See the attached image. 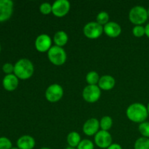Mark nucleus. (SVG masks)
I'll list each match as a JSON object with an SVG mask.
<instances>
[{"label": "nucleus", "mask_w": 149, "mask_h": 149, "mask_svg": "<svg viewBox=\"0 0 149 149\" xmlns=\"http://www.w3.org/2000/svg\"><path fill=\"white\" fill-rule=\"evenodd\" d=\"M126 115L131 122L141 124L146 122L148 116V113L145 105L141 103H134L128 106Z\"/></svg>", "instance_id": "f257e3e1"}, {"label": "nucleus", "mask_w": 149, "mask_h": 149, "mask_svg": "<svg viewBox=\"0 0 149 149\" xmlns=\"http://www.w3.org/2000/svg\"><path fill=\"white\" fill-rule=\"evenodd\" d=\"M34 73V66L30 60L21 58L14 65V74L22 80L30 79Z\"/></svg>", "instance_id": "f03ea898"}, {"label": "nucleus", "mask_w": 149, "mask_h": 149, "mask_svg": "<svg viewBox=\"0 0 149 149\" xmlns=\"http://www.w3.org/2000/svg\"><path fill=\"white\" fill-rule=\"evenodd\" d=\"M148 18V10L143 6H135L129 13L130 21L135 26H143Z\"/></svg>", "instance_id": "7ed1b4c3"}, {"label": "nucleus", "mask_w": 149, "mask_h": 149, "mask_svg": "<svg viewBox=\"0 0 149 149\" xmlns=\"http://www.w3.org/2000/svg\"><path fill=\"white\" fill-rule=\"evenodd\" d=\"M47 57L49 61L53 65L61 66L65 63L67 59V55L65 49L61 47L56 45L52 46L47 52Z\"/></svg>", "instance_id": "20e7f679"}, {"label": "nucleus", "mask_w": 149, "mask_h": 149, "mask_svg": "<svg viewBox=\"0 0 149 149\" xmlns=\"http://www.w3.org/2000/svg\"><path fill=\"white\" fill-rule=\"evenodd\" d=\"M83 33L87 38L90 39H96L100 37L103 33V26L97 22H89L83 29Z\"/></svg>", "instance_id": "39448f33"}, {"label": "nucleus", "mask_w": 149, "mask_h": 149, "mask_svg": "<svg viewBox=\"0 0 149 149\" xmlns=\"http://www.w3.org/2000/svg\"><path fill=\"white\" fill-rule=\"evenodd\" d=\"M63 89L58 84H52L47 88L45 97L50 103H56L61 100L63 96Z\"/></svg>", "instance_id": "423d86ee"}, {"label": "nucleus", "mask_w": 149, "mask_h": 149, "mask_svg": "<svg viewBox=\"0 0 149 149\" xmlns=\"http://www.w3.org/2000/svg\"><path fill=\"white\" fill-rule=\"evenodd\" d=\"M101 95V90L97 85H87L82 91L83 99L86 102L93 103L97 102Z\"/></svg>", "instance_id": "0eeeda50"}, {"label": "nucleus", "mask_w": 149, "mask_h": 149, "mask_svg": "<svg viewBox=\"0 0 149 149\" xmlns=\"http://www.w3.org/2000/svg\"><path fill=\"white\" fill-rule=\"evenodd\" d=\"M52 13L57 17L66 15L71 9V4L68 0H57L52 4Z\"/></svg>", "instance_id": "6e6552de"}, {"label": "nucleus", "mask_w": 149, "mask_h": 149, "mask_svg": "<svg viewBox=\"0 0 149 149\" xmlns=\"http://www.w3.org/2000/svg\"><path fill=\"white\" fill-rule=\"evenodd\" d=\"M14 10V3L11 0H0V23L8 20Z\"/></svg>", "instance_id": "1a4fd4ad"}, {"label": "nucleus", "mask_w": 149, "mask_h": 149, "mask_svg": "<svg viewBox=\"0 0 149 149\" xmlns=\"http://www.w3.org/2000/svg\"><path fill=\"white\" fill-rule=\"evenodd\" d=\"M95 143L100 148L107 149L112 144V137L109 131L99 130L95 135Z\"/></svg>", "instance_id": "9d476101"}, {"label": "nucleus", "mask_w": 149, "mask_h": 149, "mask_svg": "<svg viewBox=\"0 0 149 149\" xmlns=\"http://www.w3.org/2000/svg\"><path fill=\"white\" fill-rule=\"evenodd\" d=\"M35 47L39 52H46L52 47V39L46 33L39 35L35 40Z\"/></svg>", "instance_id": "9b49d317"}, {"label": "nucleus", "mask_w": 149, "mask_h": 149, "mask_svg": "<svg viewBox=\"0 0 149 149\" xmlns=\"http://www.w3.org/2000/svg\"><path fill=\"white\" fill-rule=\"evenodd\" d=\"M100 129V121L96 118H91L84 122L83 125V132L87 136H93L97 133Z\"/></svg>", "instance_id": "f8f14e48"}, {"label": "nucleus", "mask_w": 149, "mask_h": 149, "mask_svg": "<svg viewBox=\"0 0 149 149\" xmlns=\"http://www.w3.org/2000/svg\"><path fill=\"white\" fill-rule=\"evenodd\" d=\"M103 32L109 37L116 38L122 33V27L116 22L109 21L103 26Z\"/></svg>", "instance_id": "ddd939ff"}, {"label": "nucleus", "mask_w": 149, "mask_h": 149, "mask_svg": "<svg viewBox=\"0 0 149 149\" xmlns=\"http://www.w3.org/2000/svg\"><path fill=\"white\" fill-rule=\"evenodd\" d=\"M19 84V79L14 74L6 75L3 78L2 85L4 90L12 92L17 88Z\"/></svg>", "instance_id": "4468645a"}, {"label": "nucleus", "mask_w": 149, "mask_h": 149, "mask_svg": "<svg viewBox=\"0 0 149 149\" xmlns=\"http://www.w3.org/2000/svg\"><path fill=\"white\" fill-rule=\"evenodd\" d=\"M97 84L100 90L109 91V90H112L115 87L116 80L112 76L104 75L100 77Z\"/></svg>", "instance_id": "2eb2a0df"}, {"label": "nucleus", "mask_w": 149, "mask_h": 149, "mask_svg": "<svg viewBox=\"0 0 149 149\" xmlns=\"http://www.w3.org/2000/svg\"><path fill=\"white\" fill-rule=\"evenodd\" d=\"M35 145V139L30 135H23L17 141V148L19 149H33Z\"/></svg>", "instance_id": "dca6fc26"}, {"label": "nucleus", "mask_w": 149, "mask_h": 149, "mask_svg": "<svg viewBox=\"0 0 149 149\" xmlns=\"http://www.w3.org/2000/svg\"><path fill=\"white\" fill-rule=\"evenodd\" d=\"M53 41L56 46L63 47L68 43V36L63 31H59L54 35Z\"/></svg>", "instance_id": "f3484780"}, {"label": "nucleus", "mask_w": 149, "mask_h": 149, "mask_svg": "<svg viewBox=\"0 0 149 149\" xmlns=\"http://www.w3.org/2000/svg\"><path fill=\"white\" fill-rule=\"evenodd\" d=\"M67 143H68V146L71 147V148H77L79 144L81 142V136H80L79 133L75 131H73L68 133L67 135Z\"/></svg>", "instance_id": "a211bd4d"}, {"label": "nucleus", "mask_w": 149, "mask_h": 149, "mask_svg": "<svg viewBox=\"0 0 149 149\" xmlns=\"http://www.w3.org/2000/svg\"><path fill=\"white\" fill-rule=\"evenodd\" d=\"M100 78V77L98 73L92 71L87 73V76H86V81H87L88 85H97V84H98Z\"/></svg>", "instance_id": "6ab92c4d"}, {"label": "nucleus", "mask_w": 149, "mask_h": 149, "mask_svg": "<svg viewBox=\"0 0 149 149\" xmlns=\"http://www.w3.org/2000/svg\"><path fill=\"white\" fill-rule=\"evenodd\" d=\"M113 125V119L111 116H105L100 121V128L101 130L109 131Z\"/></svg>", "instance_id": "aec40b11"}, {"label": "nucleus", "mask_w": 149, "mask_h": 149, "mask_svg": "<svg viewBox=\"0 0 149 149\" xmlns=\"http://www.w3.org/2000/svg\"><path fill=\"white\" fill-rule=\"evenodd\" d=\"M135 149H149V138L141 137L138 138L134 145Z\"/></svg>", "instance_id": "412c9836"}, {"label": "nucleus", "mask_w": 149, "mask_h": 149, "mask_svg": "<svg viewBox=\"0 0 149 149\" xmlns=\"http://www.w3.org/2000/svg\"><path fill=\"white\" fill-rule=\"evenodd\" d=\"M96 22L101 26H104L109 22V13L105 11L100 12L96 17Z\"/></svg>", "instance_id": "4be33fe9"}, {"label": "nucleus", "mask_w": 149, "mask_h": 149, "mask_svg": "<svg viewBox=\"0 0 149 149\" xmlns=\"http://www.w3.org/2000/svg\"><path fill=\"white\" fill-rule=\"evenodd\" d=\"M138 130L140 133L142 135V137L149 138V122H144L143 123L139 124Z\"/></svg>", "instance_id": "5701e85b"}, {"label": "nucleus", "mask_w": 149, "mask_h": 149, "mask_svg": "<svg viewBox=\"0 0 149 149\" xmlns=\"http://www.w3.org/2000/svg\"><path fill=\"white\" fill-rule=\"evenodd\" d=\"M94 148L95 145L93 141L88 139H84L81 140L77 149H94Z\"/></svg>", "instance_id": "b1692460"}, {"label": "nucleus", "mask_w": 149, "mask_h": 149, "mask_svg": "<svg viewBox=\"0 0 149 149\" xmlns=\"http://www.w3.org/2000/svg\"><path fill=\"white\" fill-rule=\"evenodd\" d=\"M132 34L135 37H143L144 35H146L145 27L143 26H135V27L132 29Z\"/></svg>", "instance_id": "393cba45"}, {"label": "nucleus", "mask_w": 149, "mask_h": 149, "mask_svg": "<svg viewBox=\"0 0 149 149\" xmlns=\"http://www.w3.org/2000/svg\"><path fill=\"white\" fill-rule=\"evenodd\" d=\"M13 143L9 138L0 137V149H12Z\"/></svg>", "instance_id": "a878e982"}, {"label": "nucleus", "mask_w": 149, "mask_h": 149, "mask_svg": "<svg viewBox=\"0 0 149 149\" xmlns=\"http://www.w3.org/2000/svg\"><path fill=\"white\" fill-rule=\"evenodd\" d=\"M52 4H50L48 2L42 3L40 5V7H39V11H40V13L42 14L45 15H47L52 13Z\"/></svg>", "instance_id": "bb28decb"}, {"label": "nucleus", "mask_w": 149, "mask_h": 149, "mask_svg": "<svg viewBox=\"0 0 149 149\" xmlns=\"http://www.w3.org/2000/svg\"><path fill=\"white\" fill-rule=\"evenodd\" d=\"M2 70L6 75L14 74V65H13L11 63H6L3 65Z\"/></svg>", "instance_id": "cd10ccee"}, {"label": "nucleus", "mask_w": 149, "mask_h": 149, "mask_svg": "<svg viewBox=\"0 0 149 149\" xmlns=\"http://www.w3.org/2000/svg\"><path fill=\"white\" fill-rule=\"evenodd\" d=\"M107 149H122V147L118 143H112Z\"/></svg>", "instance_id": "c85d7f7f"}, {"label": "nucleus", "mask_w": 149, "mask_h": 149, "mask_svg": "<svg viewBox=\"0 0 149 149\" xmlns=\"http://www.w3.org/2000/svg\"><path fill=\"white\" fill-rule=\"evenodd\" d=\"M145 30H146V36L149 38V23L145 26Z\"/></svg>", "instance_id": "c756f323"}, {"label": "nucleus", "mask_w": 149, "mask_h": 149, "mask_svg": "<svg viewBox=\"0 0 149 149\" xmlns=\"http://www.w3.org/2000/svg\"><path fill=\"white\" fill-rule=\"evenodd\" d=\"M147 110H148V116H149V103H148V106H147Z\"/></svg>", "instance_id": "7c9ffc66"}, {"label": "nucleus", "mask_w": 149, "mask_h": 149, "mask_svg": "<svg viewBox=\"0 0 149 149\" xmlns=\"http://www.w3.org/2000/svg\"><path fill=\"white\" fill-rule=\"evenodd\" d=\"M65 149H77V148H71V147H67V148H65Z\"/></svg>", "instance_id": "2f4dec72"}, {"label": "nucleus", "mask_w": 149, "mask_h": 149, "mask_svg": "<svg viewBox=\"0 0 149 149\" xmlns=\"http://www.w3.org/2000/svg\"><path fill=\"white\" fill-rule=\"evenodd\" d=\"M40 149H51V148H47V147H43V148H41Z\"/></svg>", "instance_id": "473e14b6"}, {"label": "nucleus", "mask_w": 149, "mask_h": 149, "mask_svg": "<svg viewBox=\"0 0 149 149\" xmlns=\"http://www.w3.org/2000/svg\"><path fill=\"white\" fill-rule=\"evenodd\" d=\"M12 149H19L18 148H17V147H16V148H13Z\"/></svg>", "instance_id": "72a5a7b5"}, {"label": "nucleus", "mask_w": 149, "mask_h": 149, "mask_svg": "<svg viewBox=\"0 0 149 149\" xmlns=\"http://www.w3.org/2000/svg\"><path fill=\"white\" fill-rule=\"evenodd\" d=\"M148 17H149V8H148Z\"/></svg>", "instance_id": "f704fd0d"}, {"label": "nucleus", "mask_w": 149, "mask_h": 149, "mask_svg": "<svg viewBox=\"0 0 149 149\" xmlns=\"http://www.w3.org/2000/svg\"><path fill=\"white\" fill-rule=\"evenodd\" d=\"M1 45H0V52H1Z\"/></svg>", "instance_id": "c9c22d12"}]
</instances>
